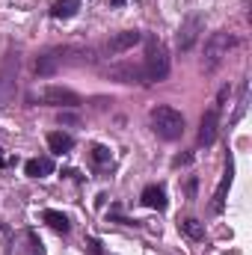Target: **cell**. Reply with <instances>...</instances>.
<instances>
[{"label":"cell","instance_id":"8","mask_svg":"<svg viewBox=\"0 0 252 255\" xmlns=\"http://www.w3.org/2000/svg\"><path fill=\"white\" fill-rule=\"evenodd\" d=\"M139 42H142V33H136V30L116 33V36L107 42V54H125V51H130V48L139 45Z\"/></svg>","mask_w":252,"mask_h":255},{"label":"cell","instance_id":"12","mask_svg":"<svg viewBox=\"0 0 252 255\" xmlns=\"http://www.w3.org/2000/svg\"><path fill=\"white\" fill-rule=\"evenodd\" d=\"M48 148L54 151V154H65V151H71L74 148V139L63 133V130H51L48 133Z\"/></svg>","mask_w":252,"mask_h":255},{"label":"cell","instance_id":"19","mask_svg":"<svg viewBox=\"0 0 252 255\" xmlns=\"http://www.w3.org/2000/svg\"><path fill=\"white\" fill-rule=\"evenodd\" d=\"M181 163H190V154H181V157L172 160V166H181Z\"/></svg>","mask_w":252,"mask_h":255},{"label":"cell","instance_id":"17","mask_svg":"<svg viewBox=\"0 0 252 255\" xmlns=\"http://www.w3.org/2000/svg\"><path fill=\"white\" fill-rule=\"evenodd\" d=\"M92 160H95L98 166L110 163V148H107V145H92Z\"/></svg>","mask_w":252,"mask_h":255},{"label":"cell","instance_id":"1","mask_svg":"<svg viewBox=\"0 0 252 255\" xmlns=\"http://www.w3.org/2000/svg\"><path fill=\"white\" fill-rule=\"evenodd\" d=\"M142 80L145 83H160L169 74V51L157 36L145 39V60H142Z\"/></svg>","mask_w":252,"mask_h":255},{"label":"cell","instance_id":"14","mask_svg":"<svg viewBox=\"0 0 252 255\" xmlns=\"http://www.w3.org/2000/svg\"><path fill=\"white\" fill-rule=\"evenodd\" d=\"M42 220L54 229V232H60V235H68V229H71V223H68V217L65 214H60V211H42Z\"/></svg>","mask_w":252,"mask_h":255},{"label":"cell","instance_id":"5","mask_svg":"<svg viewBox=\"0 0 252 255\" xmlns=\"http://www.w3.org/2000/svg\"><path fill=\"white\" fill-rule=\"evenodd\" d=\"M39 101L48 104V107H80V95L65 89V86H45Z\"/></svg>","mask_w":252,"mask_h":255},{"label":"cell","instance_id":"2","mask_svg":"<svg viewBox=\"0 0 252 255\" xmlns=\"http://www.w3.org/2000/svg\"><path fill=\"white\" fill-rule=\"evenodd\" d=\"M148 122H151V130L160 139H166V142H172V139H178L184 133V116L175 107H169V104H157L148 113Z\"/></svg>","mask_w":252,"mask_h":255},{"label":"cell","instance_id":"20","mask_svg":"<svg viewBox=\"0 0 252 255\" xmlns=\"http://www.w3.org/2000/svg\"><path fill=\"white\" fill-rule=\"evenodd\" d=\"M9 163H12V160H9V157H6V154H0V169H6V166H9Z\"/></svg>","mask_w":252,"mask_h":255},{"label":"cell","instance_id":"7","mask_svg":"<svg viewBox=\"0 0 252 255\" xmlns=\"http://www.w3.org/2000/svg\"><path fill=\"white\" fill-rule=\"evenodd\" d=\"M220 113H223V110L214 104V107L202 116V122H199V136H196V142H199V145H205V148H208V145H214L217 130H220Z\"/></svg>","mask_w":252,"mask_h":255},{"label":"cell","instance_id":"10","mask_svg":"<svg viewBox=\"0 0 252 255\" xmlns=\"http://www.w3.org/2000/svg\"><path fill=\"white\" fill-rule=\"evenodd\" d=\"M232 172H235V166H232V160L226 163V172H223V178H220V187L214 193V202H211V211L214 214H223V208H226V193L232 187Z\"/></svg>","mask_w":252,"mask_h":255},{"label":"cell","instance_id":"21","mask_svg":"<svg viewBox=\"0 0 252 255\" xmlns=\"http://www.w3.org/2000/svg\"><path fill=\"white\" fill-rule=\"evenodd\" d=\"M110 3H113V6H122V3H125V0H110Z\"/></svg>","mask_w":252,"mask_h":255},{"label":"cell","instance_id":"4","mask_svg":"<svg viewBox=\"0 0 252 255\" xmlns=\"http://www.w3.org/2000/svg\"><path fill=\"white\" fill-rule=\"evenodd\" d=\"M202 33H205V21H202V15H190V18H184V24L178 27V36H175V48H178L181 54H187L190 48L199 42Z\"/></svg>","mask_w":252,"mask_h":255},{"label":"cell","instance_id":"6","mask_svg":"<svg viewBox=\"0 0 252 255\" xmlns=\"http://www.w3.org/2000/svg\"><path fill=\"white\" fill-rule=\"evenodd\" d=\"M68 54H71L68 48H51V51H45V54L36 60V74H42V77L57 74L65 65V57H68Z\"/></svg>","mask_w":252,"mask_h":255},{"label":"cell","instance_id":"16","mask_svg":"<svg viewBox=\"0 0 252 255\" xmlns=\"http://www.w3.org/2000/svg\"><path fill=\"white\" fill-rule=\"evenodd\" d=\"M21 241L27 244V247H21V250H18L21 255H45V253H42V244H39V238H36L33 232H24V235H21Z\"/></svg>","mask_w":252,"mask_h":255},{"label":"cell","instance_id":"3","mask_svg":"<svg viewBox=\"0 0 252 255\" xmlns=\"http://www.w3.org/2000/svg\"><path fill=\"white\" fill-rule=\"evenodd\" d=\"M238 48V36L229 30H217L211 33V39L205 42V57H202V68L205 71H217L220 65L226 63V57Z\"/></svg>","mask_w":252,"mask_h":255},{"label":"cell","instance_id":"18","mask_svg":"<svg viewBox=\"0 0 252 255\" xmlns=\"http://www.w3.org/2000/svg\"><path fill=\"white\" fill-rule=\"evenodd\" d=\"M187 196H190V199H196V178H190V184H187Z\"/></svg>","mask_w":252,"mask_h":255},{"label":"cell","instance_id":"13","mask_svg":"<svg viewBox=\"0 0 252 255\" xmlns=\"http://www.w3.org/2000/svg\"><path fill=\"white\" fill-rule=\"evenodd\" d=\"M77 9H80V0H57V3L51 6V18H57V21H63V18H74Z\"/></svg>","mask_w":252,"mask_h":255},{"label":"cell","instance_id":"15","mask_svg":"<svg viewBox=\"0 0 252 255\" xmlns=\"http://www.w3.org/2000/svg\"><path fill=\"white\" fill-rule=\"evenodd\" d=\"M181 232L187 235L190 241H205V226H202L196 217H190V220H184V223H181Z\"/></svg>","mask_w":252,"mask_h":255},{"label":"cell","instance_id":"11","mask_svg":"<svg viewBox=\"0 0 252 255\" xmlns=\"http://www.w3.org/2000/svg\"><path fill=\"white\" fill-rule=\"evenodd\" d=\"M24 172H27L30 178H45V175L54 172V160H51V157H30V160L24 163Z\"/></svg>","mask_w":252,"mask_h":255},{"label":"cell","instance_id":"9","mask_svg":"<svg viewBox=\"0 0 252 255\" xmlns=\"http://www.w3.org/2000/svg\"><path fill=\"white\" fill-rule=\"evenodd\" d=\"M139 202L151 211H166V190L160 184H148L145 190L139 193Z\"/></svg>","mask_w":252,"mask_h":255}]
</instances>
